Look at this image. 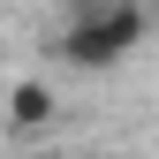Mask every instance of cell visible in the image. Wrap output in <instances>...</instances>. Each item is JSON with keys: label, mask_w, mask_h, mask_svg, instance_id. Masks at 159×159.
<instances>
[{"label": "cell", "mask_w": 159, "mask_h": 159, "mask_svg": "<svg viewBox=\"0 0 159 159\" xmlns=\"http://www.w3.org/2000/svg\"><path fill=\"white\" fill-rule=\"evenodd\" d=\"M144 30H152L144 0H76V15L53 38V61H68L76 76H106L144 46Z\"/></svg>", "instance_id": "6da1fadb"}, {"label": "cell", "mask_w": 159, "mask_h": 159, "mask_svg": "<svg viewBox=\"0 0 159 159\" xmlns=\"http://www.w3.org/2000/svg\"><path fill=\"white\" fill-rule=\"evenodd\" d=\"M0 121H8V136H23V144H30V136H46L53 121H61V91L38 84V76H23V84L8 91V114H0Z\"/></svg>", "instance_id": "7a4b0ae2"}]
</instances>
